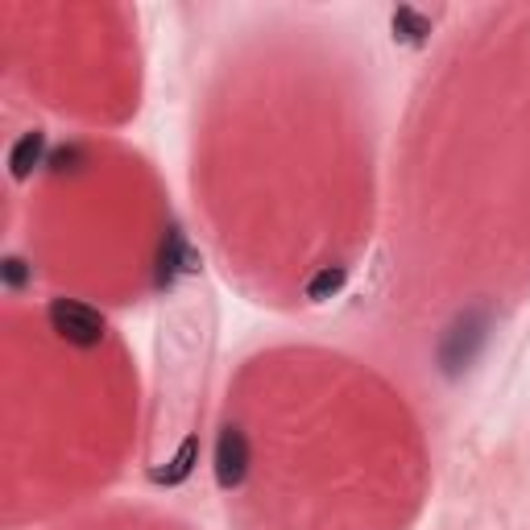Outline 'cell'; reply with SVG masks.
Masks as SVG:
<instances>
[{"mask_svg": "<svg viewBox=\"0 0 530 530\" xmlns=\"http://www.w3.org/2000/svg\"><path fill=\"white\" fill-rule=\"evenodd\" d=\"M50 323H54V332H63L79 348H92V344L104 340V315H96L92 307H83L75 299H54L50 303Z\"/></svg>", "mask_w": 530, "mask_h": 530, "instance_id": "1", "label": "cell"}, {"mask_svg": "<svg viewBox=\"0 0 530 530\" xmlns=\"http://www.w3.org/2000/svg\"><path fill=\"white\" fill-rule=\"evenodd\" d=\"M245 468H249L245 431L224 427V431H220V444H216V481H220L224 489H237V485L245 481Z\"/></svg>", "mask_w": 530, "mask_h": 530, "instance_id": "2", "label": "cell"}, {"mask_svg": "<svg viewBox=\"0 0 530 530\" xmlns=\"http://www.w3.org/2000/svg\"><path fill=\"white\" fill-rule=\"evenodd\" d=\"M195 456H199V439L191 435L187 444L179 448V456L170 460V473H158V481H166V485H179V481H187V473H191V464H195Z\"/></svg>", "mask_w": 530, "mask_h": 530, "instance_id": "3", "label": "cell"}, {"mask_svg": "<svg viewBox=\"0 0 530 530\" xmlns=\"http://www.w3.org/2000/svg\"><path fill=\"white\" fill-rule=\"evenodd\" d=\"M344 286V270L340 265H328V270H319L315 278H311V286H307V299H328V294H336Z\"/></svg>", "mask_w": 530, "mask_h": 530, "instance_id": "4", "label": "cell"}]
</instances>
